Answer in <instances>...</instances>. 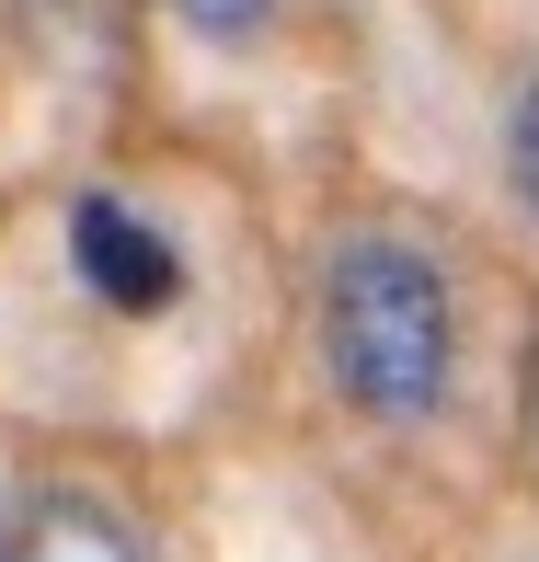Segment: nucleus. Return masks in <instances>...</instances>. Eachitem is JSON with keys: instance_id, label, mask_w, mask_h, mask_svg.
I'll list each match as a JSON object with an SVG mask.
<instances>
[{"instance_id": "obj_6", "label": "nucleus", "mask_w": 539, "mask_h": 562, "mask_svg": "<svg viewBox=\"0 0 539 562\" xmlns=\"http://www.w3.org/2000/svg\"><path fill=\"white\" fill-rule=\"evenodd\" d=\"M517 414H528V459H539V322L517 334Z\"/></svg>"}, {"instance_id": "obj_7", "label": "nucleus", "mask_w": 539, "mask_h": 562, "mask_svg": "<svg viewBox=\"0 0 539 562\" xmlns=\"http://www.w3.org/2000/svg\"><path fill=\"white\" fill-rule=\"evenodd\" d=\"M0 562H12V517H0Z\"/></svg>"}, {"instance_id": "obj_3", "label": "nucleus", "mask_w": 539, "mask_h": 562, "mask_svg": "<svg viewBox=\"0 0 539 562\" xmlns=\"http://www.w3.org/2000/svg\"><path fill=\"white\" fill-rule=\"evenodd\" d=\"M12 562H149V551H138V528H126L104 494H69V482H58V494L23 505Z\"/></svg>"}, {"instance_id": "obj_5", "label": "nucleus", "mask_w": 539, "mask_h": 562, "mask_svg": "<svg viewBox=\"0 0 539 562\" xmlns=\"http://www.w3.org/2000/svg\"><path fill=\"white\" fill-rule=\"evenodd\" d=\"M184 35H207V46H252V35H276V12L288 0H161Z\"/></svg>"}, {"instance_id": "obj_4", "label": "nucleus", "mask_w": 539, "mask_h": 562, "mask_svg": "<svg viewBox=\"0 0 539 562\" xmlns=\"http://www.w3.org/2000/svg\"><path fill=\"white\" fill-rule=\"evenodd\" d=\"M505 184H517V207L539 229V58L517 69V92H505Z\"/></svg>"}, {"instance_id": "obj_1", "label": "nucleus", "mask_w": 539, "mask_h": 562, "mask_svg": "<svg viewBox=\"0 0 539 562\" xmlns=\"http://www.w3.org/2000/svg\"><path fill=\"white\" fill-rule=\"evenodd\" d=\"M311 345L345 414L368 425H425L459 391V288L425 241L402 229H345L311 288Z\"/></svg>"}, {"instance_id": "obj_2", "label": "nucleus", "mask_w": 539, "mask_h": 562, "mask_svg": "<svg viewBox=\"0 0 539 562\" xmlns=\"http://www.w3.org/2000/svg\"><path fill=\"white\" fill-rule=\"evenodd\" d=\"M69 265H81V288L104 299V311H138V322L184 299V252L149 218H126L115 195H81V207H69Z\"/></svg>"}]
</instances>
